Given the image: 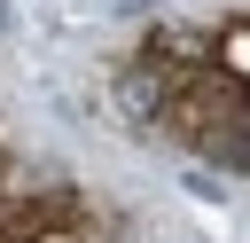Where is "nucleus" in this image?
<instances>
[{
  "label": "nucleus",
  "instance_id": "f257e3e1",
  "mask_svg": "<svg viewBox=\"0 0 250 243\" xmlns=\"http://www.w3.org/2000/svg\"><path fill=\"white\" fill-rule=\"evenodd\" d=\"M8 24H16V16H8V0H0V39H8Z\"/></svg>",
  "mask_w": 250,
  "mask_h": 243
}]
</instances>
